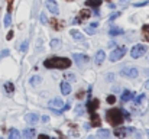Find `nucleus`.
<instances>
[{
    "label": "nucleus",
    "mask_w": 149,
    "mask_h": 139,
    "mask_svg": "<svg viewBox=\"0 0 149 139\" xmlns=\"http://www.w3.org/2000/svg\"><path fill=\"white\" fill-rule=\"evenodd\" d=\"M70 65H71V59L70 58H64V57H51V58L44 61V67H47V68L65 70Z\"/></svg>",
    "instance_id": "1"
},
{
    "label": "nucleus",
    "mask_w": 149,
    "mask_h": 139,
    "mask_svg": "<svg viewBox=\"0 0 149 139\" xmlns=\"http://www.w3.org/2000/svg\"><path fill=\"white\" fill-rule=\"evenodd\" d=\"M106 117H107V122L111 126H120L123 123V120H125L122 109H109L106 112Z\"/></svg>",
    "instance_id": "2"
},
{
    "label": "nucleus",
    "mask_w": 149,
    "mask_h": 139,
    "mask_svg": "<svg viewBox=\"0 0 149 139\" xmlns=\"http://www.w3.org/2000/svg\"><path fill=\"white\" fill-rule=\"evenodd\" d=\"M126 51H127V48H126V46H117V48H114V49L111 51V54H110L109 59H110L111 62H116V61H119V59H122V58L125 57Z\"/></svg>",
    "instance_id": "3"
},
{
    "label": "nucleus",
    "mask_w": 149,
    "mask_h": 139,
    "mask_svg": "<svg viewBox=\"0 0 149 139\" xmlns=\"http://www.w3.org/2000/svg\"><path fill=\"white\" fill-rule=\"evenodd\" d=\"M135 132V129L132 128V126H117L114 131H113V135L114 136H117V138H120V139H123V138H126L127 135H130V133H133Z\"/></svg>",
    "instance_id": "4"
},
{
    "label": "nucleus",
    "mask_w": 149,
    "mask_h": 139,
    "mask_svg": "<svg viewBox=\"0 0 149 139\" xmlns=\"http://www.w3.org/2000/svg\"><path fill=\"white\" fill-rule=\"evenodd\" d=\"M145 52H146V46L143 45V44H138V45H135L132 48V51H130V55H132V58H141L142 55H145Z\"/></svg>",
    "instance_id": "5"
},
{
    "label": "nucleus",
    "mask_w": 149,
    "mask_h": 139,
    "mask_svg": "<svg viewBox=\"0 0 149 139\" xmlns=\"http://www.w3.org/2000/svg\"><path fill=\"white\" fill-rule=\"evenodd\" d=\"M120 75L129 77V78H136V77L139 75V71H138L136 67H126V68H123V70L120 71Z\"/></svg>",
    "instance_id": "6"
},
{
    "label": "nucleus",
    "mask_w": 149,
    "mask_h": 139,
    "mask_svg": "<svg viewBox=\"0 0 149 139\" xmlns=\"http://www.w3.org/2000/svg\"><path fill=\"white\" fill-rule=\"evenodd\" d=\"M45 6H47V9L49 10L51 13H54V15H58L59 13V6H58V3L55 0H47L45 1Z\"/></svg>",
    "instance_id": "7"
},
{
    "label": "nucleus",
    "mask_w": 149,
    "mask_h": 139,
    "mask_svg": "<svg viewBox=\"0 0 149 139\" xmlns=\"http://www.w3.org/2000/svg\"><path fill=\"white\" fill-rule=\"evenodd\" d=\"M90 16H91V12H90V10H87V9H83V10H80V13H78V17L74 20V23H81L83 20L88 19Z\"/></svg>",
    "instance_id": "8"
},
{
    "label": "nucleus",
    "mask_w": 149,
    "mask_h": 139,
    "mask_svg": "<svg viewBox=\"0 0 149 139\" xmlns=\"http://www.w3.org/2000/svg\"><path fill=\"white\" fill-rule=\"evenodd\" d=\"M99 103L100 101L97 98H93V100H88V101H87V110L90 112V115H91V113H96V110L99 109V106H100Z\"/></svg>",
    "instance_id": "9"
},
{
    "label": "nucleus",
    "mask_w": 149,
    "mask_h": 139,
    "mask_svg": "<svg viewBox=\"0 0 149 139\" xmlns=\"http://www.w3.org/2000/svg\"><path fill=\"white\" fill-rule=\"evenodd\" d=\"M64 104H65V103H64L59 97H55V98H52V100L49 101V107L51 109H56L58 112L62 109V106H64Z\"/></svg>",
    "instance_id": "10"
},
{
    "label": "nucleus",
    "mask_w": 149,
    "mask_h": 139,
    "mask_svg": "<svg viewBox=\"0 0 149 139\" xmlns=\"http://www.w3.org/2000/svg\"><path fill=\"white\" fill-rule=\"evenodd\" d=\"M72 58H74V61H75V64H77V65L86 64V62L88 61V57H87L86 54H74V55H72Z\"/></svg>",
    "instance_id": "11"
},
{
    "label": "nucleus",
    "mask_w": 149,
    "mask_h": 139,
    "mask_svg": "<svg viewBox=\"0 0 149 139\" xmlns=\"http://www.w3.org/2000/svg\"><path fill=\"white\" fill-rule=\"evenodd\" d=\"M90 125L93 128H99L100 125H101V119L99 117L97 113H91V116H90Z\"/></svg>",
    "instance_id": "12"
},
{
    "label": "nucleus",
    "mask_w": 149,
    "mask_h": 139,
    "mask_svg": "<svg viewBox=\"0 0 149 139\" xmlns=\"http://www.w3.org/2000/svg\"><path fill=\"white\" fill-rule=\"evenodd\" d=\"M25 119H26V122H28L29 125H32V126L38 123V115H36V113H28Z\"/></svg>",
    "instance_id": "13"
},
{
    "label": "nucleus",
    "mask_w": 149,
    "mask_h": 139,
    "mask_svg": "<svg viewBox=\"0 0 149 139\" xmlns=\"http://www.w3.org/2000/svg\"><path fill=\"white\" fill-rule=\"evenodd\" d=\"M106 59V54H104V51H97V54H96V57H94V62L97 64V65H101L103 64V61Z\"/></svg>",
    "instance_id": "14"
},
{
    "label": "nucleus",
    "mask_w": 149,
    "mask_h": 139,
    "mask_svg": "<svg viewBox=\"0 0 149 139\" xmlns=\"http://www.w3.org/2000/svg\"><path fill=\"white\" fill-rule=\"evenodd\" d=\"M132 98H133V93L130 92V90H125V92L122 93V97H120L122 103H126V101H129Z\"/></svg>",
    "instance_id": "15"
},
{
    "label": "nucleus",
    "mask_w": 149,
    "mask_h": 139,
    "mask_svg": "<svg viewBox=\"0 0 149 139\" xmlns=\"http://www.w3.org/2000/svg\"><path fill=\"white\" fill-rule=\"evenodd\" d=\"M61 93H62L64 96H68V94L71 93V86H70L68 81H62V83H61Z\"/></svg>",
    "instance_id": "16"
},
{
    "label": "nucleus",
    "mask_w": 149,
    "mask_h": 139,
    "mask_svg": "<svg viewBox=\"0 0 149 139\" xmlns=\"http://www.w3.org/2000/svg\"><path fill=\"white\" fill-rule=\"evenodd\" d=\"M109 35H110V36H119V35H123V29H122V28H117V26H111L110 31H109Z\"/></svg>",
    "instance_id": "17"
},
{
    "label": "nucleus",
    "mask_w": 149,
    "mask_h": 139,
    "mask_svg": "<svg viewBox=\"0 0 149 139\" xmlns=\"http://www.w3.org/2000/svg\"><path fill=\"white\" fill-rule=\"evenodd\" d=\"M23 139H33L35 136V129L33 128H28V129H25L23 131Z\"/></svg>",
    "instance_id": "18"
},
{
    "label": "nucleus",
    "mask_w": 149,
    "mask_h": 139,
    "mask_svg": "<svg viewBox=\"0 0 149 139\" xmlns=\"http://www.w3.org/2000/svg\"><path fill=\"white\" fill-rule=\"evenodd\" d=\"M70 34H71V36L75 39V41H84V35L80 32V31H75V29H71L70 31Z\"/></svg>",
    "instance_id": "19"
},
{
    "label": "nucleus",
    "mask_w": 149,
    "mask_h": 139,
    "mask_svg": "<svg viewBox=\"0 0 149 139\" xmlns=\"http://www.w3.org/2000/svg\"><path fill=\"white\" fill-rule=\"evenodd\" d=\"M9 139H20V132L17 129H10L9 131Z\"/></svg>",
    "instance_id": "20"
},
{
    "label": "nucleus",
    "mask_w": 149,
    "mask_h": 139,
    "mask_svg": "<svg viewBox=\"0 0 149 139\" xmlns=\"http://www.w3.org/2000/svg\"><path fill=\"white\" fill-rule=\"evenodd\" d=\"M100 4H101V0H87V1H86V6L94 7V9H97Z\"/></svg>",
    "instance_id": "21"
},
{
    "label": "nucleus",
    "mask_w": 149,
    "mask_h": 139,
    "mask_svg": "<svg viewBox=\"0 0 149 139\" xmlns=\"http://www.w3.org/2000/svg\"><path fill=\"white\" fill-rule=\"evenodd\" d=\"M4 90H6L7 94H13V93H15V86H13V83L7 81V83L4 84Z\"/></svg>",
    "instance_id": "22"
},
{
    "label": "nucleus",
    "mask_w": 149,
    "mask_h": 139,
    "mask_svg": "<svg viewBox=\"0 0 149 139\" xmlns=\"http://www.w3.org/2000/svg\"><path fill=\"white\" fill-rule=\"evenodd\" d=\"M41 81H42V78H41L39 75H35V77H31V78H29V83H31L32 86H39Z\"/></svg>",
    "instance_id": "23"
},
{
    "label": "nucleus",
    "mask_w": 149,
    "mask_h": 139,
    "mask_svg": "<svg viewBox=\"0 0 149 139\" xmlns=\"http://www.w3.org/2000/svg\"><path fill=\"white\" fill-rule=\"evenodd\" d=\"M97 136L101 139H107L110 136V132L109 131H106V129H99V132H97Z\"/></svg>",
    "instance_id": "24"
},
{
    "label": "nucleus",
    "mask_w": 149,
    "mask_h": 139,
    "mask_svg": "<svg viewBox=\"0 0 149 139\" xmlns=\"http://www.w3.org/2000/svg\"><path fill=\"white\" fill-rule=\"evenodd\" d=\"M51 26H52L54 29H56V31L62 28V25H61V22H58L56 19H52V20H51Z\"/></svg>",
    "instance_id": "25"
},
{
    "label": "nucleus",
    "mask_w": 149,
    "mask_h": 139,
    "mask_svg": "<svg viewBox=\"0 0 149 139\" xmlns=\"http://www.w3.org/2000/svg\"><path fill=\"white\" fill-rule=\"evenodd\" d=\"M142 34H143V38H145L146 41H149V23L142 28Z\"/></svg>",
    "instance_id": "26"
},
{
    "label": "nucleus",
    "mask_w": 149,
    "mask_h": 139,
    "mask_svg": "<svg viewBox=\"0 0 149 139\" xmlns=\"http://www.w3.org/2000/svg\"><path fill=\"white\" fill-rule=\"evenodd\" d=\"M10 23H12V16H10V13H6V16H4V26L9 28Z\"/></svg>",
    "instance_id": "27"
},
{
    "label": "nucleus",
    "mask_w": 149,
    "mask_h": 139,
    "mask_svg": "<svg viewBox=\"0 0 149 139\" xmlns=\"http://www.w3.org/2000/svg\"><path fill=\"white\" fill-rule=\"evenodd\" d=\"M75 113H77L78 116H83V115H84V107H83V104H77V106H75Z\"/></svg>",
    "instance_id": "28"
},
{
    "label": "nucleus",
    "mask_w": 149,
    "mask_h": 139,
    "mask_svg": "<svg viewBox=\"0 0 149 139\" xmlns=\"http://www.w3.org/2000/svg\"><path fill=\"white\" fill-rule=\"evenodd\" d=\"M49 45H51V48H59V45H61V41H59V39H52Z\"/></svg>",
    "instance_id": "29"
},
{
    "label": "nucleus",
    "mask_w": 149,
    "mask_h": 139,
    "mask_svg": "<svg viewBox=\"0 0 149 139\" xmlns=\"http://www.w3.org/2000/svg\"><path fill=\"white\" fill-rule=\"evenodd\" d=\"M39 19H41V23H44V25H47V23H48V17H47V15H45V13H41Z\"/></svg>",
    "instance_id": "30"
},
{
    "label": "nucleus",
    "mask_w": 149,
    "mask_h": 139,
    "mask_svg": "<svg viewBox=\"0 0 149 139\" xmlns=\"http://www.w3.org/2000/svg\"><path fill=\"white\" fill-rule=\"evenodd\" d=\"M143 98H145V94H141L139 97H135V104H141Z\"/></svg>",
    "instance_id": "31"
},
{
    "label": "nucleus",
    "mask_w": 149,
    "mask_h": 139,
    "mask_svg": "<svg viewBox=\"0 0 149 139\" xmlns=\"http://www.w3.org/2000/svg\"><path fill=\"white\" fill-rule=\"evenodd\" d=\"M19 49H20L22 52H26V51H28V41H25V42H22V45L19 46Z\"/></svg>",
    "instance_id": "32"
},
{
    "label": "nucleus",
    "mask_w": 149,
    "mask_h": 139,
    "mask_svg": "<svg viewBox=\"0 0 149 139\" xmlns=\"http://www.w3.org/2000/svg\"><path fill=\"white\" fill-rule=\"evenodd\" d=\"M107 103L109 104H114L116 103V97L114 96H107Z\"/></svg>",
    "instance_id": "33"
},
{
    "label": "nucleus",
    "mask_w": 149,
    "mask_h": 139,
    "mask_svg": "<svg viewBox=\"0 0 149 139\" xmlns=\"http://www.w3.org/2000/svg\"><path fill=\"white\" fill-rule=\"evenodd\" d=\"M65 80H70V81H75V75H74V74H65Z\"/></svg>",
    "instance_id": "34"
},
{
    "label": "nucleus",
    "mask_w": 149,
    "mask_h": 139,
    "mask_svg": "<svg viewBox=\"0 0 149 139\" xmlns=\"http://www.w3.org/2000/svg\"><path fill=\"white\" fill-rule=\"evenodd\" d=\"M12 7H13V0H7V13L12 12Z\"/></svg>",
    "instance_id": "35"
},
{
    "label": "nucleus",
    "mask_w": 149,
    "mask_h": 139,
    "mask_svg": "<svg viewBox=\"0 0 149 139\" xmlns=\"http://www.w3.org/2000/svg\"><path fill=\"white\" fill-rule=\"evenodd\" d=\"M122 113H123V117H125V119H127V120L130 119V115H129V112H126L125 109H122Z\"/></svg>",
    "instance_id": "36"
},
{
    "label": "nucleus",
    "mask_w": 149,
    "mask_h": 139,
    "mask_svg": "<svg viewBox=\"0 0 149 139\" xmlns=\"http://www.w3.org/2000/svg\"><path fill=\"white\" fill-rule=\"evenodd\" d=\"M119 16H120V13H119V12H116V13H113L109 19H110V20H113V19H116V17H119Z\"/></svg>",
    "instance_id": "37"
},
{
    "label": "nucleus",
    "mask_w": 149,
    "mask_h": 139,
    "mask_svg": "<svg viewBox=\"0 0 149 139\" xmlns=\"http://www.w3.org/2000/svg\"><path fill=\"white\" fill-rule=\"evenodd\" d=\"M86 32H87V34H90V35H94V32H96V31H94V28H87V29H86Z\"/></svg>",
    "instance_id": "38"
},
{
    "label": "nucleus",
    "mask_w": 149,
    "mask_h": 139,
    "mask_svg": "<svg viewBox=\"0 0 149 139\" xmlns=\"http://www.w3.org/2000/svg\"><path fill=\"white\" fill-rule=\"evenodd\" d=\"M119 3H120V6H127L129 4V0H120Z\"/></svg>",
    "instance_id": "39"
},
{
    "label": "nucleus",
    "mask_w": 149,
    "mask_h": 139,
    "mask_svg": "<svg viewBox=\"0 0 149 139\" xmlns=\"http://www.w3.org/2000/svg\"><path fill=\"white\" fill-rule=\"evenodd\" d=\"M12 38H13V32H12V31H10V32H9V34H7V36H6V39H7V41H10V39H12Z\"/></svg>",
    "instance_id": "40"
},
{
    "label": "nucleus",
    "mask_w": 149,
    "mask_h": 139,
    "mask_svg": "<svg viewBox=\"0 0 149 139\" xmlns=\"http://www.w3.org/2000/svg\"><path fill=\"white\" fill-rule=\"evenodd\" d=\"M41 119H42V122H44V123H48V122H49V117H48V116H42Z\"/></svg>",
    "instance_id": "41"
},
{
    "label": "nucleus",
    "mask_w": 149,
    "mask_h": 139,
    "mask_svg": "<svg viewBox=\"0 0 149 139\" xmlns=\"http://www.w3.org/2000/svg\"><path fill=\"white\" fill-rule=\"evenodd\" d=\"M6 55H9V51H1V52H0V58H1V57H6Z\"/></svg>",
    "instance_id": "42"
},
{
    "label": "nucleus",
    "mask_w": 149,
    "mask_h": 139,
    "mask_svg": "<svg viewBox=\"0 0 149 139\" xmlns=\"http://www.w3.org/2000/svg\"><path fill=\"white\" fill-rule=\"evenodd\" d=\"M38 139H51V138L48 136V135H39V136H38Z\"/></svg>",
    "instance_id": "43"
},
{
    "label": "nucleus",
    "mask_w": 149,
    "mask_h": 139,
    "mask_svg": "<svg viewBox=\"0 0 149 139\" xmlns=\"http://www.w3.org/2000/svg\"><path fill=\"white\" fill-rule=\"evenodd\" d=\"M97 26H99L97 22H93V23H91V28H97Z\"/></svg>",
    "instance_id": "44"
},
{
    "label": "nucleus",
    "mask_w": 149,
    "mask_h": 139,
    "mask_svg": "<svg viewBox=\"0 0 149 139\" xmlns=\"http://www.w3.org/2000/svg\"><path fill=\"white\" fill-rule=\"evenodd\" d=\"M107 78H109V80H113V78H114V75H113V74H109V75H107Z\"/></svg>",
    "instance_id": "45"
},
{
    "label": "nucleus",
    "mask_w": 149,
    "mask_h": 139,
    "mask_svg": "<svg viewBox=\"0 0 149 139\" xmlns=\"http://www.w3.org/2000/svg\"><path fill=\"white\" fill-rule=\"evenodd\" d=\"M109 46H110V48H113V46H117V45H116L114 42H110V44H109Z\"/></svg>",
    "instance_id": "46"
},
{
    "label": "nucleus",
    "mask_w": 149,
    "mask_h": 139,
    "mask_svg": "<svg viewBox=\"0 0 149 139\" xmlns=\"http://www.w3.org/2000/svg\"><path fill=\"white\" fill-rule=\"evenodd\" d=\"M145 89H149V80L146 81V83H145Z\"/></svg>",
    "instance_id": "47"
},
{
    "label": "nucleus",
    "mask_w": 149,
    "mask_h": 139,
    "mask_svg": "<svg viewBox=\"0 0 149 139\" xmlns=\"http://www.w3.org/2000/svg\"><path fill=\"white\" fill-rule=\"evenodd\" d=\"M146 135H148V136H149V131H146Z\"/></svg>",
    "instance_id": "48"
},
{
    "label": "nucleus",
    "mask_w": 149,
    "mask_h": 139,
    "mask_svg": "<svg viewBox=\"0 0 149 139\" xmlns=\"http://www.w3.org/2000/svg\"><path fill=\"white\" fill-rule=\"evenodd\" d=\"M87 139H94V138H93V136H90V138H87Z\"/></svg>",
    "instance_id": "49"
},
{
    "label": "nucleus",
    "mask_w": 149,
    "mask_h": 139,
    "mask_svg": "<svg viewBox=\"0 0 149 139\" xmlns=\"http://www.w3.org/2000/svg\"><path fill=\"white\" fill-rule=\"evenodd\" d=\"M107 1H110V0H107Z\"/></svg>",
    "instance_id": "50"
},
{
    "label": "nucleus",
    "mask_w": 149,
    "mask_h": 139,
    "mask_svg": "<svg viewBox=\"0 0 149 139\" xmlns=\"http://www.w3.org/2000/svg\"><path fill=\"white\" fill-rule=\"evenodd\" d=\"M0 139H3V138H0Z\"/></svg>",
    "instance_id": "51"
},
{
    "label": "nucleus",
    "mask_w": 149,
    "mask_h": 139,
    "mask_svg": "<svg viewBox=\"0 0 149 139\" xmlns=\"http://www.w3.org/2000/svg\"><path fill=\"white\" fill-rule=\"evenodd\" d=\"M70 1H71V0H70Z\"/></svg>",
    "instance_id": "52"
}]
</instances>
